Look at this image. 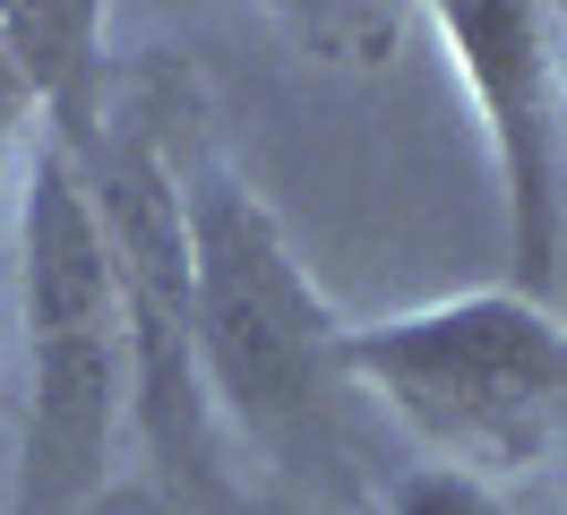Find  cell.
<instances>
[{
	"mask_svg": "<svg viewBox=\"0 0 567 515\" xmlns=\"http://www.w3.org/2000/svg\"><path fill=\"white\" fill-rule=\"evenodd\" d=\"M181 240H189V336L215 421L249 439H301L336 387V309L301 275L284 224L233 164H181Z\"/></svg>",
	"mask_w": 567,
	"mask_h": 515,
	"instance_id": "obj_3",
	"label": "cell"
},
{
	"mask_svg": "<svg viewBox=\"0 0 567 515\" xmlns=\"http://www.w3.org/2000/svg\"><path fill=\"white\" fill-rule=\"evenodd\" d=\"M86 198L112 249L121 343H130V421L164 481H215V404L189 336V240H181V164L155 130H104L86 155Z\"/></svg>",
	"mask_w": 567,
	"mask_h": 515,
	"instance_id": "obj_4",
	"label": "cell"
},
{
	"mask_svg": "<svg viewBox=\"0 0 567 515\" xmlns=\"http://www.w3.org/2000/svg\"><path fill=\"white\" fill-rule=\"evenodd\" d=\"M276 27L301 43V61L379 78V69L395 61V43L422 27V9H379V0H319V9H276Z\"/></svg>",
	"mask_w": 567,
	"mask_h": 515,
	"instance_id": "obj_7",
	"label": "cell"
},
{
	"mask_svg": "<svg viewBox=\"0 0 567 515\" xmlns=\"http://www.w3.org/2000/svg\"><path fill=\"white\" fill-rule=\"evenodd\" d=\"M388 515H516V507H507V490L456 473V464H413V473H395Z\"/></svg>",
	"mask_w": 567,
	"mask_h": 515,
	"instance_id": "obj_8",
	"label": "cell"
},
{
	"mask_svg": "<svg viewBox=\"0 0 567 515\" xmlns=\"http://www.w3.org/2000/svg\"><path fill=\"white\" fill-rule=\"evenodd\" d=\"M422 27L447 43V69L482 112L507 206V292L550 301L567 233V9L542 0H439Z\"/></svg>",
	"mask_w": 567,
	"mask_h": 515,
	"instance_id": "obj_5",
	"label": "cell"
},
{
	"mask_svg": "<svg viewBox=\"0 0 567 515\" xmlns=\"http://www.w3.org/2000/svg\"><path fill=\"white\" fill-rule=\"evenodd\" d=\"M336 378L439 446L473 481L542 473L567 446V318L525 292H464L379 327H344Z\"/></svg>",
	"mask_w": 567,
	"mask_h": 515,
	"instance_id": "obj_2",
	"label": "cell"
},
{
	"mask_svg": "<svg viewBox=\"0 0 567 515\" xmlns=\"http://www.w3.org/2000/svg\"><path fill=\"white\" fill-rule=\"evenodd\" d=\"M18 515H70L112 473V439L130 421V343L86 172L43 130L18 181Z\"/></svg>",
	"mask_w": 567,
	"mask_h": 515,
	"instance_id": "obj_1",
	"label": "cell"
},
{
	"mask_svg": "<svg viewBox=\"0 0 567 515\" xmlns=\"http://www.w3.org/2000/svg\"><path fill=\"white\" fill-rule=\"evenodd\" d=\"M0 61L43 103V137L70 164L104 137V9H0Z\"/></svg>",
	"mask_w": 567,
	"mask_h": 515,
	"instance_id": "obj_6",
	"label": "cell"
}]
</instances>
